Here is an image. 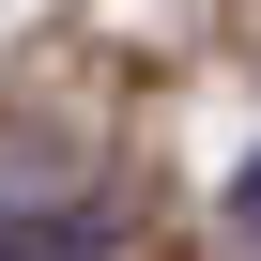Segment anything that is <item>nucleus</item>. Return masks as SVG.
<instances>
[{"mask_svg":"<svg viewBox=\"0 0 261 261\" xmlns=\"http://www.w3.org/2000/svg\"><path fill=\"white\" fill-rule=\"evenodd\" d=\"M0 261H108V230H92V215H62V230H31V246H0Z\"/></svg>","mask_w":261,"mask_h":261,"instance_id":"obj_1","label":"nucleus"},{"mask_svg":"<svg viewBox=\"0 0 261 261\" xmlns=\"http://www.w3.org/2000/svg\"><path fill=\"white\" fill-rule=\"evenodd\" d=\"M230 215H246V230H261V154H246V185H230Z\"/></svg>","mask_w":261,"mask_h":261,"instance_id":"obj_2","label":"nucleus"},{"mask_svg":"<svg viewBox=\"0 0 261 261\" xmlns=\"http://www.w3.org/2000/svg\"><path fill=\"white\" fill-rule=\"evenodd\" d=\"M0 246H16V230H0Z\"/></svg>","mask_w":261,"mask_h":261,"instance_id":"obj_3","label":"nucleus"}]
</instances>
